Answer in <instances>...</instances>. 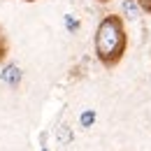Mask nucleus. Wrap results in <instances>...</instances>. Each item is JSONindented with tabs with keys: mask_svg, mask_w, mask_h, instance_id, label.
<instances>
[{
	"mask_svg": "<svg viewBox=\"0 0 151 151\" xmlns=\"http://www.w3.org/2000/svg\"><path fill=\"white\" fill-rule=\"evenodd\" d=\"M137 5H139L142 9H147V12H151V0H137Z\"/></svg>",
	"mask_w": 151,
	"mask_h": 151,
	"instance_id": "nucleus-6",
	"label": "nucleus"
},
{
	"mask_svg": "<svg viewBox=\"0 0 151 151\" xmlns=\"http://www.w3.org/2000/svg\"><path fill=\"white\" fill-rule=\"evenodd\" d=\"M79 121H81V126H91V123L95 121V114H93V112H84Z\"/></svg>",
	"mask_w": 151,
	"mask_h": 151,
	"instance_id": "nucleus-4",
	"label": "nucleus"
},
{
	"mask_svg": "<svg viewBox=\"0 0 151 151\" xmlns=\"http://www.w3.org/2000/svg\"><path fill=\"white\" fill-rule=\"evenodd\" d=\"M126 51V30L119 17H105L95 30V54L105 65L119 63Z\"/></svg>",
	"mask_w": 151,
	"mask_h": 151,
	"instance_id": "nucleus-1",
	"label": "nucleus"
},
{
	"mask_svg": "<svg viewBox=\"0 0 151 151\" xmlns=\"http://www.w3.org/2000/svg\"><path fill=\"white\" fill-rule=\"evenodd\" d=\"M0 77H2V81H5V84H9V86H19L23 72H21L19 65H7V68L2 70V75H0Z\"/></svg>",
	"mask_w": 151,
	"mask_h": 151,
	"instance_id": "nucleus-2",
	"label": "nucleus"
},
{
	"mask_svg": "<svg viewBox=\"0 0 151 151\" xmlns=\"http://www.w3.org/2000/svg\"><path fill=\"white\" fill-rule=\"evenodd\" d=\"M65 26H68V30H72V33H75L77 28H79V23H77V19H75V17H70V14L65 17Z\"/></svg>",
	"mask_w": 151,
	"mask_h": 151,
	"instance_id": "nucleus-5",
	"label": "nucleus"
},
{
	"mask_svg": "<svg viewBox=\"0 0 151 151\" xmlns=\"http://www.w3.org/2000/svg\"><path fill=\"white\" fill-rule=\"evenodd\" d=\"M121 9H123V17L126 19H137L139 17V5H137V0H123V5H121Z\"/></svg>",
	"mask_w": 151,
	"mask_h": 151,
	"instance_id": "nucleus-3",
	"label": "nucleus"
}]
</instances>
